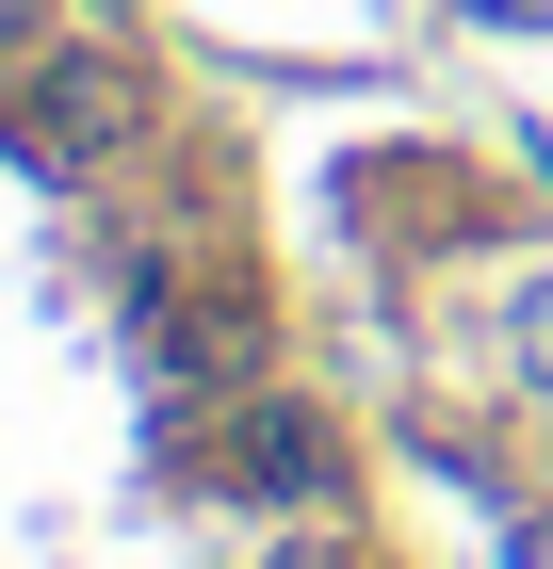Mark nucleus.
<instances>
[{
    "instance_id": "obj_1",
    "label": "nucleus",
    "mask_w": 553,
    "mask_h": 569,
    "mask_svg": "<svg viewBox=\"0 0 553 569\" xmlns=\"http://www.w3.org/2000/svg\"><path fill=\"white\" fill-rule=\"evenodd\" d=\"M130 131H147V98H130L115 49H49V66H17V147H33L49 179H98Z\"/></svg>"
},
{
    "instance_id": "obj_3",
    "label": "nucleus",
    "mask_w": 553,
    "mask_h": 569,
    "mask_svg": "<svg viewBox=\"0 0 553 569\" xmlns=\"http://www.w3.org/2000/svg\"><path fill=\"white\" fill-rule=\"evenodd\" d=\"M49 49H66V33H49V0H0V82H17V66H49Z\"/></svg>"
},
{
    "instance_id": "obj_2",
    "label": "nucleus",
    "mask_w": 553,
    "mask_h": 569,
    "mask_svg": "<svg viewBox=\"0 0 553 569\" xmlns=\"http://www.w3.org/2000/svg\"><path fill=\"white\" fill-rule=\"evenodd\" d=\"M245 488H277V505H294V488H326V439H309L294 407H260V423H245Z\"/></svg>"
}]
</instances>
